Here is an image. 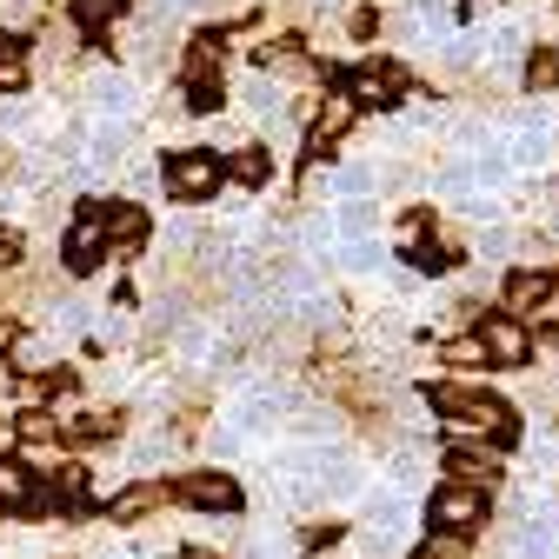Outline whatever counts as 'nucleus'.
I'll use <instances>...</instances> for the list:
<instances>
[{"label": "nucleus", "instance_id": "nucleus-7", "mask_svg": "<svg viewBox=\"0 0 559 559\" xmlns=\"http://www.w3.org/2000/svg\"><path fill=\"white\" fill-rule=\"evenodd\" d=\"M100 253H107V214H87V221L67 227V266H74V273L100 266Z\"/></svg>", "mask_w": 559, "mask_h": 559}, {"label": "nucleus", "instance_id": "nucleus-25", "mask_svg": "<svg viewBox=\"0 0 559 559\" xmlns=\"http://www.w3.org/2000/svg\"><path fill=\"white\" fill-rule=\"evenodd\" d=\"M14 340H21V326H14L8 313H0V354H8V346H14Z\"/></svg>", "mask_w": 559, "mask_h": 559}, {"label": "nucleus", "instance_id": "nucleus-21", "mask_svg": "<svg viewBox=\"0 0 559 559\" xmlns=\"http://www.w3.org/2000/svg\"><path fill=\"white\" fill-rule=\"evenodd\" d=\"M373 187V167H340V193L354 200V193H367Z\"/></svg>", "mask_w": 559, "mask_h": 559}, {"label": "nucleus", "instance_id": "nucleus-19", "mask_svg": "<svg viewBox=\"0 0 559 559\" xmlns=\"http://www.w3.org/2000/svg\"><path fill=\"white\" fill-rule=\"evenodd\" d=\"M227 174H234V180H247V187H260V180H266V154H253V147H247V154H234V160H227Z\"/></svg>", "mask_w": 559, "mask_h": 559}, {"label": "nucleus", "instance_id": "nucleus-3", "mask_svg": "<svg viewBox=\"0 0 559 559\" xmlns=\"http://www.w3.org/2000/svg\"><path fill=\"white\" fill-rule=\"evenodd\" d=\"M221 180H227V167H221L214 154H174V160H167V193H174V200H206Z\"/></svg>", "mask_w": 559, "mask_h": 559}, {"label": "nucleus", "instance_id": "nucleus-23", "mask_svg": "<svg viewBox=\"0 0 559 559\" xmlns=\"http://www.w3.org/2000/svg\"><path fill=\"white\" fill-rule=\"evenodd\" d=\"M460 360H466V367L486 360V346H479V340H453V367H460Z\"/></svg>", "mask_w": 559, "mask_h": 559}, {"label": "nucleus", "instance_id": "nucleus-6", "mask_svg": "<svg viewBox=\"0 0 559 559\" xmlns=\"http://www.w3.org/2000/svg\"><path fill=\"white\" fill-rule=\"evenodd\" d=\"M479 346H486V360H507V367H526V354H533V340H526L520 320H486Z\"/></svg>", "mask_w": 559, "mask_h": 559}, {"label": "nucleus", "instance_id": "nucleus-18", "mask_svg": "<svg viewBox=\"0 0 559 559\" xmlns=\"http://www.w3.org/2000/svg\"><path fill=\"white\" fill-rule=\"evenodd\" d=\"M526 87H533V94L559 87V53H533V67H526Z\"/></svg>", "mask_w": 559, "mask_h": 559}, {"label": "nucleus", "instance_id": "nucleus-4", "mask_svg": "<svg viewBox=\"0 0 559 559\" xmlns=\"http://www.w3.org/2000/svg\"><path fill=\"white\" fill-rule=\"evenodd\" d=\"M174 493H180L187 507H200V513H234V507H240V479L206 466V473H187V479L174 486Z\"/></svg>", "mask_w": 559, "mask_h": 559}, {"label": "nucleus", "instance_id": "nucleus-17", "mask_svg": "<svg viewBox=\"0 0 559 559\" xmlns=\"http://www.w3.org/2000/svg\"><path fill=\"white\" fill-rule=\"evenodd\" d=\"M413 559H466V539L433 533V539H419V546H413Z\"/></svg>", "mask_w": 559, "mask_h": 559}, {"label": "nucleus", "instance_id": "nucleus-22", "mask_svg": "<svg viewBox=\"0 0 559 559\" xmlns=\"http://www.w3.org/2000/svg\"><path fill=\"white\" fill-rule=\"evenodd\" d=\"M21 253H27V240L0 227V273H8V266H21Z\"/></svg>", "mask_w": 559, "mask_h": 559}, {"label": "nucleus", "instance_id": "nucleus-12", "mask_svg": "<svg viewBox=\"0 0 559 559\" xmlns=\"http://www.w3.org/2000/svg\"><path fill=\"white\" fill-rule=\"evenodd\" d=\"M0 507H34V479H27V466L8 460V453H0Z\"/></svg>", "mask_w": 559, "mask_h": 559}, {"label": "nucleus", "instance_id": "nucleus-9", "mask_svg": "<svg viewBox=\"0 0 559 559\" xmlns=\"http://www.w3.org/2000/svg\"><path fill=\"white\" fill-rule=\"evenodd\" d=\"M174 500V486H160V479H140V486H127V493L114 500V520L127 526V520H140V513H154V507H167Z\"/></svg>", "mask_w": 559, "mask_h": 559}, {"label": "nucleus", "instance_id": "nucleus-20", "mask_svg": "<svg viewBox=\"0 0 559 559\" xmlns=\"http://www.w3.org/2000/svg\"><path fill=\"white\" fill-rule=\"evenodd\" d=\"M340 227H346V234H367V227H373V206H367V200H346V206H340Z\"/></svg>", "mask_w": 559, "mask_h": 559}, {"label": "nucleus", "instance_id": "nucleus-26", "mask_svg": "<svg viewBox=\"0 0 559 559\" xmlns=\"http://www.w3.org/2000/svg\"><path fill=\"white\" fill-rule=\"evenodd\" d=\"M187 559H214V552H187Z\"/></svg>", "mask_w": 559, "mask_h": 559}, {"label": "nucleus", "instance_id": "nucleus-24", "mask_svg": "<svg viewBox=\"0 0 559 559\" xmlns=\"http://www.w3.org/2000/svg\"><path fill=\"white\" fill-rule=\"evenodd\" d=\"M14 174H21V160H14V147H0V187H8Z\"/></svg>", "mask_w": 559, "mask_h": 559}, {"label": "nucleus", "instance_id": "nucleus-27", "mask_svg": "<svg viewBox=\"0 0 559 559\" xmlns=\"http://www.w3.org/2000/svg\"><path fill=\"white\" fill-rule=\"evenodd\" d=\"M552 346H559V333H552Z\"/></svg>", "mask_w": 559, "mask_h": 559}, {"label": "nucleus", "instance_id": "nucleus-15", "mask_svg": "<svg viewBox=\"0 0 559 559\" xmlns=\"http://www.w3.org/2000/svg\"><path fill=\"white\" fill-rule=\"evenodd\" d=\"M346 120H354V100H333V107H326V114H320V120H313V147H320V154H326V147H333V133H340V127H346Z\"/></svg>", "mask_w": 559, "mask_h": 559}, {"label": "nucleus", "instance_id": "nucleus-14", "mask_svg": "<svg viewBox=\"0 0 559 559\" xmlns=\"http://www.w3.org/2000/svg\"><path fill=\"white\" fill-rule=\"evenodd\" d=\"M453 479L486 493V486H493V453H453Z\"/></svg>", "mask_w": 559, "mask_h": 559}, {"label": "nucleus", "instance_id": "nucleus-5", "mask_svg": "<svg viewBox=\"0 0 559 559\" xmlns=\"http://www.w3.org/2000/svg\"><path fill=\"white\" fill-rule=\"evenodd\" d=\"M393 100H406V67L373 60L354 74V107H393Z\"/></svg>", "mask_w": 559, "mask_h": 559}, {"label": "nucleus", "instance_id": "nucleus-8", "mask_svg": "<svg viewBox=\"0 0 559 559\" xmlns=\"http://www.w3.org/2000/svg\"><path fill=\"white\" fill-rule=\"evenodd\" d=\"M546 147H552V127H546L539 114H526V120H520V133L507 140V160H513V167H539V160H546Z\"/></svg>", "mask_w": 559, "mask_h": 559}, {"label": "nucleus", "instance_id": "nucleus-10", "mask_svg": "<svg viewBox=\"0 0 559 559\" xmlns=\"http://www.w3.org/2000/svg\"><path fill=\"white\" fill-rule=\"evenodd\" d=\"M546 294H552V280H546V273H513V280H507V307L526 313V320H539Z\"/></svg>", "mask_w": 559, "mask_h": 559}, {"label": "nucleus", "instance_id": "nucleus-1", "mask_svg": "<svg viewBox=\"0 0 559 559\" xmlns=\"http://www.w3.org/2000/svg\"><path fill=\"white\" fill-rule=\"evenodd\" d=\"M433 406L453 419V433H460V440H507V433H513V413H507V400H493V393H473V386H433Z\"/></svg>", "mask_w": 559, "mask_h": 559}, {"label": "nucleus", "instance_id": "nucleus-16", "mask_svg": "<svg viewBox=\"0 0 559 559\" xmlns=\"http://www.w3.org/2000/svg\"><path fill=\"white\" fill-rule=\"evenodd\" d=\"M127 0H74V27H107Z\"/></svg>", "mask_w": 559, "mask_h": 559}, {"label": "nucleus", "instance_id": "nucleus-11", "mask_svg": "<svg viewBox=\"0 0 559 559\" xmlns=\"http://www.w3.org/2000/svg\"><path fill=\"white\" fill-rule=\"evenodd\" d=\"M27 47H21V34H0V94H21L27 87Z\"/></svg>", "mask_w": 559, "mask_h": 559}, {"label": "nucleus", "instance_id": "nucleus-2", "mask_svg": "<svg viewBox=\"0 0 559 559\" xmlns=\"http://www.w3.org/2000/svg\"><path fill=\"white\" fill-rule=\"evenodd\" d=\"M433 526H440V533H453V539H466L473 526H486V493H479V486L447 479L440 493H433Z\"/></svg>", "mask_w": 559, "mask_h": 559}, {"label": "nucleus", "instance_id": "nucleus-13", "mask_svg": "<svg viewBox=\"0 0 559 559\" xmlns=\"http://www.w3.org/2000/svg\"><path fill=\"white\" fill-rule=\"evenodd\" d=\"M147 234V214L140 206H107V247H133Z\"/></svg>", "mask_w": 559, "mask_h": 559}]
</instances>
